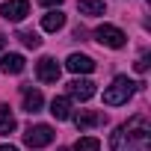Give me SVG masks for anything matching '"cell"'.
Masks as SVG:
<instances>
[{"label": "cell", "instance_id": "cell-10", "mask_svg": "<svg viewBox=\"0 0 151 151\" xmlns=\"http://www.w3.org/2000/svg\"><path fill=\"white\" fill-rule=\"evenodd\" d=\"M24 56L21 53H3V59H0V71L3 74H21L24 71Z\"/></svg>", "mask_w": 151, "mask_h": 151}, {"label": "cell", "instance_id": "cell-4", "mask_svg": "<svg viewBox=\"0 0 151 151\" xmlns=\"http://www.w3.org/2000/svg\"><path fill=\"white\" fill-rule=\"evenodd\" d=\"M95 39H98L101 45H107V47H124V42H127V36H124L119 27H113V24H101V27L95 30Z\"/></svg>", "mask_w": 151, "mask_h": 151}, {"label": "cell", "instance_id": "cell-21", "mask_svg": "<svg viewBox=\"0 0 151 151\" xmlns=\"http://www.w3.org/2000/svg\"><path fill=\"white\" fill-rule=\"evenodd\" d=\"M3 45H6V36H3V33H0V50H3Z\"/></svg>", "mask_w": 151, "mask_h": 151}, {"label": "cell", "instance_id": "cell-8", "mask_svg": "<svg viewBox=\"0 0 151 151\" xmlns=\"http://www.w3.org/2000/svg\"><path fill=\"white\" fill-rule=\"evenodd\" d=\"M92 95H95V83H92V80H71V83H68V98L89 101Z\"/></svg>", "mask_w": 151, "mask_h": 151}, {"label": "cell", "instance_id": "cell-5", "mask_svg": "<svg viewBox=\"0 0 151 151\" xmlns=\"http://www.w3.org/2000/svg\"><path fill=\"white\" fill-rule=\"evenodd\" d=\"M36 74H39L42 83H56L59 74H62V68H59V62H56L53 56H42V59L36 62Z\"/></svg>", "mask_w": 151, "mask_h": 151}, {"label": "cell", "instance_id": "cell-2", "mask_svg": "<svg viewBox=\"0 0 151 151\" xmlns=\"http://www.w3.org/2000/svg\"><path fill=\"white\" fill-rule=\"evenodd\" d=\"M136 86H139V83H133V80H127V77H116L113 86L104 89V104H110V107L127 104V98L136 92Z\"/></svg>", "mask_w": 151, "mask_h": 151}, {"label": "cell", "instance_id": "cell-17", "mask_svg": "<svg viewBox=\"0 0 151 151\" xmlns=\"http://www.w3.org/2000/svg\"><path fill=\"white\" fill-rule=\"evenodd\" d=\"M98 148H101V142L95 136H80L74 142V151H98Z\"/></svg>", "mask_w": 151, "mask_h": 151}, {"label": "cell", "instance_id": "cell-13", "mask_svg": "<svg viewBox=\"0 0 151 151\" xmlns=\"http://www.w3.org/2000/svg\"><path fill=\"white\" fill-rule=\"evenodd\" d=\"M42 27H45L47 33H56V30H62V27H65V15L53 9V12H47V15L42 18Z\"/></svg>", "mask_w": 151, "mask_h": 151}, {"label": "cell", "instance_id": "cell-1", "mask_svg": "<svg viewBox=\"0 0 151 151\" xmlns=\"http://www.w3.org/2000/svg\"><path fill=\"white\" fill-rule=\"evenodd\" d=\"M110 148L113 151H148L151 148V127H148L145 116H133L127 124L116 127Z\"/></svg>", "mask_w": 151, "mask_h": 151}, {"label": "cell", "instance_id": "cell-3", "mask_svg": "<svg viewBox=\"0 0 151 151\" xmlns=\"http://www.w3.org/2000/svg\"><path fill=\"white\" fill-rule=\"evenodd\" d=\"M50 142H53V127L50 124H33L24 133V145L27 148H45Z\"/></svg>", "mask_w": 151, "mask_h": 151}, {"label": "cell", "instance_id": "cell-16", "mask_svg": "<svg viewBox=\"0 0 151 151\" xmlns=\"http://www.w3.org/2000/svg\"><path fill=\"white\" fill-rule=\"evenodd\" d=\"M18 39H21V45H24V47H30V50L42 47V39H39V33H33V30H21V33H18Z\"/></svg>", "mask_w": 151, "mask_h": 151}, {"label": "cell", "instance_id": "cell-14", "mask_svg": "<svg viewBox=\"0 0 151 151\" xmlns=\"http://www.w3.org/2000/svg\"><path fill=\"white\" fill-rule=\"evenodd\" d=\"M77 9H80V15H104V0H77Z\"/></svg>", "mask_w": 151, "mask_h": 151}, {"label": "cell", "instance_id": "cell-20", "mask_svg": "<svg viewBox=\"0 0 151 151\" xmlns=\"http://www.w3.org/2000/svg\"><path fill=\"white\" fill-rule=\"evenodd\" d=\"M0 151H18L15 145H0Z\"/></svg>", "mask_w": 151, "mask_h": 151}, {"label": "cell", "instance_id": "cell-11", "mask_svg": "<svg viewBox=\"0 0 151 151\" xmlns=\"http://www.w3.org/2000/svg\"><path fill=\"white\" fill-rule=\"evenodd\" d=\"M104 122H107V116H104V113H92V110H83V113H77V116H74V124H77L80 130H83V127L104 124Z\"/></svg>", "mask_w": 151, "mask_h": 151}, {"label": "cell", "instance_id": "cell-15", "mask_svg": "<svg viewBox=\"0 0 151 151\" xmlns=\"http://www.w3.org/2000/svg\"><path fill=\"white\" fill-rule=\"evenodd\" d=\"M15 127H18V122H15V116L9 113V107H3V104H0V133L6 136V133H12Z\"/></svg>", "mask_w": 151, "mask_h": 151}, {"label": "cell", "instance_id": "cell-18", "mask_svg": "<svg viewBox=\"0 0 151 151\" xmlns=\"http://www.w3.org/2000/svg\"><path fill=\"white\" fill-rule=\"evenodd\" d=\"M148 62H151V59H148V53H142V56H139V59L133 62V68H136V71L142 74V71H148Z\"/></svg>", "mask_w": 151, "mask_h": 151}, {"label": "cell", "instance_id": "cell-9", "mask_svg": "<svg viewBox=\"0 0 151 151\" xmlns=\"http://www.w3.org/2000/svg\"><path fill=\"white\" fill-rule=\"evenodd\" d=\"M21 98H24V110H27V113H39V110H42V104H45L42 92H39V89H33V86H24V89H21Z\"/></svg>", "mask_w": 151, "mask_h": 151}, {"label": "cell", "instance_id": "cell-7", "mask_svg": "<svg viewBox=\"0 0 151 151\" xmlns=\"http://www.w3.org/2000/svg\"><path fill=\"white\" fill-rule=\"evenodd\" d=\"M65 65H68V71H74V74H89V71H95V59L86 56V53H71Z\"/></svg>", "mask_w": 151, "mask_h": 151}, {"label": "cell", "instance_id": "cell-6", "mask_svg": "<svg viewBox=\"0 0 151 151\" xmlns=\"http://www.w3.org/2000/svg\"><path fill=\"white\" fill-rule=\"evenodd\" d=\"M0 15L6 21H24L30 15V0H6V3L0 6Z\"/></svg>", "mask_w": 151, "mask_h": 151}, {"label": "cell", "instance_id": "cell-19", "mask_svg": "<svg viewBox=\"0 0 151 151\" xmlns=\"http://www.w3.org/2000/svg\"><path fill=\"white\" fill-rule=\"evenodd\" d=\"M39 3H42V6H59L62 0H39Z\"/></svg>", "mask_w": 151, "mask_h": 151}, {"label": "cell", "instance_id": "cell-22", "mask_svg": "<svg viewBox=\"0 0 151 151\" xmlns=\"http://www.w3.org/2000/svg\"><path fill=\"white\" fill-rule=\"evenodd\" d=\"M59 151H68V148H59Z\"/></svg>", "mask_w": 151, "mask_h": 151}, {"label": "cell", "instance_id": "cell-12", "mask_svg": "<svg viewBox=\"0 0 151 151\" xmlns=\"http://www.w3.org/2000/svg\"><path fill=\"white\" fill-rule=\"evenodd\" d=\"M50 116L59 119V122L71 119V101H68V98H53V101H50Z\"/></svg>", "mask_w": 151, "mask_h": 151}]
</instances>
